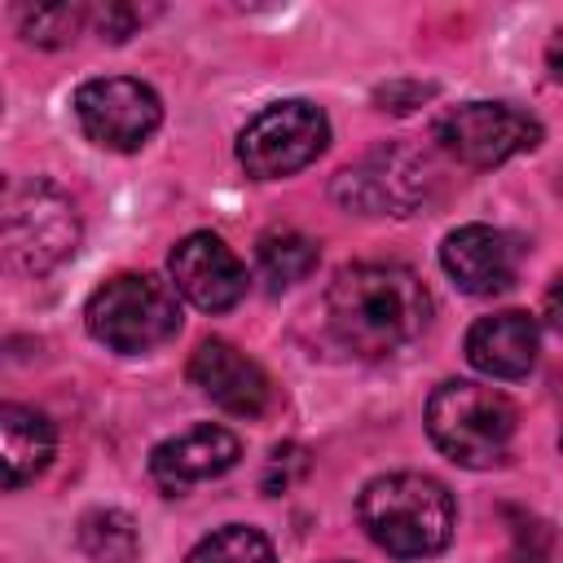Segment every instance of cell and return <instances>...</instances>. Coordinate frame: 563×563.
Listing matches in <instances>:
<instances>
[{
	"mask_svg": "<svg viewBox=\"0 0 563 563\" xmlns=\"http://www.w3.org/2000/svg\"><path fill=\"white\" fill-rule=\"evenodd\" d=\"M330 334L356 356H391L409 347L431 321V295L405 264H347L325 290Z\"/></svg>",
	"mask_w": 563,
	"mask_h": 563,
	"instance_id": "6da1fadb",
	"label": "cell"
},
{
	"mask_svg": "<svg viewBox=\"0 0 563 563\" xmlns=\"http://www.w3.org/2000/svg\"><path fill=\"white\" fill-rule=\"evenodd\" d=\"M361 528L369 541L396 559H431L453 541V497L440 479L422 471L374 475L356 497Z\"/></svg>",
	"mask_w": 563,
	"mask_h": 563,
	"instance_id": "7a4b0ae2",
	"label": "cell"
},
{
	"mask_svg": "<svg viewBox=\"0 0 563 563\" xmlns=\"http://www.w3.org/2000/svg\"><path fill=\"white\" fill-rule=\"evenodd\" d=\"M515 431H519V413L493 387L449 378L427 396V435L457 466L484 471L506 462Z\"/></svg>",
	"mask_w": 563,
	"mask_h": 563,
	"instance_id": "3957f363",
	"label": "cell"
},
{
	"mask_svg": "<svg viewBox=\"0 0 563 563\" xmlns=\"http://www.w3.org/2000/svg\"><path fill=\"white\" fill-rule=\"evenodd\" d=\"M84 325L110 352H123V356L154 352L180 330L176 286L158 282L154 273H119L88 295Z\"/></svg>",
	"mask_w": 563,
	"mask_h": 563,
	"instance_id": "277c9868",
	"label": "cell"
},
{
	"mask_svg": "<svg viewBox=\"0 0 563 563\" xmlns=\"http://www.w3.org/2000/svg\"><path fill=\"white\" fill-rule=\"evenodd\" d=\"M79 246L75 202L44 176L13 180L4 189V255L13 268L40 277L70 260Z\"/></svg>",
	"mask_w": 563,
	"mask_h": 563,
	"instance_id": "5b68a950",
	"label": "cell"
},
{
	"mask_svg": "<svg viewBox=\"0 0 563 563\" xmlns=\"http://www.w3.org/2000/svg\"><path fill=\"white\" fill-rule=\"evenodd\" d=\"M330 145V119L321 106L290 97L264 106L242 132H238V163L255 180H282L317 163Z\"/></svg>",
	"mask_w": 563,
	"mask_h": 563,
	"instance_id": "8992f818",
	"label": "cell"
},
{
	"mask_svg": "<svg viewBox=\"0 0 563 563\" xmlns=\"http://www.w3.org/2000/svg\"><path fill=\"white\" fill-rule=\"evenodd\" d=\"M330 194L352 216H409L431 194V163L400 141H383L343 167Z\"/></svg>",
	"mask_w": 563,
	"mask_h": 563,
	"instance_id": "52a82bcc",
	"label": "cell"
},
{
	"mask_svg": "<svg viewBox=\"0 0 563 563\" xmlns=\"http://www.w3.org/2000/svg\"><path fill=\"white\" fill-rule=\"evenodd\" d=\"M75 119L92 145L132 154L158 132L163 101L150 84L132 75H106V79H88L75 88Z\"/></svg>",
	"mask_w": 563,
	"mask_h": 563,
	"instance_id": "ba28073f",
	"label": "cell"
},
{
	"mask_svg": "<svg viewBox=\"0 0 563 563\" xmlns=\"http://www.w3.org/2000/svg\"><path fill=\"white\" fill-rule=\"evenodd\" d=\"M435 141L466 167H497L541 145V123L510 101H466L435 119Z\"/></svg>",
	"mask_w": 563,
	"mask_h": 563,
	"instance_id": "9c48e42d",
	"label": "cell"
},
{
	"mask_svg": "<svg viewBox=\"0 0 563 563\" xmlns=\"http://www.w3.org/2000/svg\"><path fill=\"white\" fill-rule=\"evenodd\" d=\"M172 282L176 295H185L202 312H229L246 295V264L224 246L220 233H189L172 246Z\"/></svg>",
	"mask_w": 563,
	"mask_h": 563,
	"instance_id": "30bf717a",
	"label": "cell"
},
{
	"mask_svg": "<svg viewBox=\"0 0 563 563\" xmlns=\"http://www.w3.org/2000/svg\"><path fill=\"white\" fill-rule=\"evenodd\" d=\"M189 383L211 405H220L224 413H238V418H260L273 405V378L264 374V365L255 356H246L229 339H202L194 347Z\"/></svg>",
	"mask_w": 563,
	"mask_h": 563,
	"instance_id": "8fae6325",
	"label": "cell"
},
{
	"mask_svg": "<svg viewBox=\"0 0 563 563\" xmlns=\"http://www.w3.org/2000/svg\"><path fill=\"white\" fill-rule=\"evenodd\" d=\"M242 457V440L229 431V427H216V422H202V427H189L163 444H154L150 453V475L154 484L167 493V497H180L189 484H202V479H220L224 471H233Z\"/></svg>",
	"mask_w": 563,
	"mask_h": 563,
	"instance_id": "7c38bea8",
	"label": "cell"
},
{
	"mask_svg": "<svg viewBox=\"0 0 563 563\" xmlns=\"http://www.w3.org/2000/svg\"><path fill=\"white\" fill-rule=\"evenodd\" d=\"M440 264L457 290L488 299V295L510 290V282L519 273V246L493 224H462L444 238Z\"/></svg>",
	"mask_w": 563,
	"mask_h": 563,
	"instance_id": "4fadbf2b",
	"label": "cell"
},
{
	"mask_svg": "<svg viewBox=\"0 0 563 563\" xmlns=\"http://www.w3.org/2000/svg\"><path fill=\"white\" fill-rule=\"evenodd\" d=\"M537 352H541V330L519 308L479 317L466 330V361L488 378H523L537 365Z\"/></svg>",
	"mask_w": 563,
	"mask_h": 563,
	"instance_id": "5bb4252c",
	"label": "cell"
},
{
	"mask_svg": "<svg viewBox=\"0 0 563 563\" xmlns=\"http://www.w3.org/2000/svg\"><path fill=\"white\" fill-rule=\"evenodd\" d=\"M57 449V431L53 422L31 409V405H0V466H4V488H22L31 484Z\"/></svg>",
	"mask_w": 563,
	"mask_h": 563,
	"instance_id": "9a60e30c",
	"label": "cell"
},
{
	"mask_svg": "<svg viewBox=\"0 0 563 563\" xmlns=\"http://www.w3.org/2000/svg\"><path fill=\"white\" fill-rule=\"evenodd\" d=\"M75 541L92 563H136V554H141L136 519L128 510H114V506L88 510L75 528Z\"/></svg>",
	"mask_w": 563,
	"mask_h": 563,
	"instance_id": "2e32d148",
	"label": "cell"
},
{
	"mask_svg": "<svg viewBox=\"0 0 563 563\" xmlns=\"http://www.w3.org/2000/svg\"><path fill=\"white\" fill-rule=\"evenodd\" d=\"M321 251L308 233L299 229H268L260 238V251H255V264H260V277L273 286V290H286L303 277H312Z\"/></svg>",
	"mask_w": 563,
	"mask_h": 563,
	"instance_id": "e0dca14e",
	"label": "cell"
},
{
	"mask_svg": "<svg viewBox=\"0 0 563 563\" xmlns=\"http://www.w3.org/2000/svg\"><path fill=\"white\" fill-rule=\"evenodd\" d=\"M185 563H277L273 545L260 528L251 523H224L211 537H202Z\"/></svg>",
	"mask_w": 563,
	"mask_h": 563,
	"instance_id": "ac0fdd59",
	"label": "cell"
},
{
	"mask_svg": "<svg viewBox=\"0 0 563 563\" xmlns=\"http://www.w3.org/2000/svg\"><path fill=\"white\" fill-rule=\"evenodd\" d=\"M88 18H92L88 4H26V9H18V31L26 44L62 48L79 35V26Z\"/></svg>",
	"mask_w": 563,
	"mask_h": 563,
	"instance_id": "d6986e66",
	"label": "cell"
},
{
	"mask_svg": "<svg viewBox=\"0 0 563 563\" xmlns=\"http://www.w3.org/2000/svg\"><path fill=\"white\" fill-rule=\"evenodd\" d=\"M145 22V13L136 9V4H106L101 13H97V26H101V40H128L136 26Z\"/></svg>",
	"mask_w": 563,
	"mask_h": 563,
	"instance_id": "ffe728a7",
	"label": "cell"
},
{
	"mask_svg": "<svg viewBox=\"0 0 563 563\" xmlns=\"http://www.w3.org/2000/svg\"><path fill=\"white\" fill-rule=\"evenodd\" d=\"M435 88L431 84H387V88H378V110H391V114H405V110H413V106H422L427 97H431Z\"/></svg>",
	"mask_w": 563,
	"mask_h": 563,
	"instance_id": "44dd1931",
	"label": "cell"
},
{
	"mask_svg": "<svg viewBox=\"0 0 563 563\" xmlns=\"http://www.w3.org/2000/svg\"><path fill=\"white\" fill-rule=\"evenodd\" d=\"M545 321L563 334V273H559V277H554V286L545 290Z\"/></svg>",
	"mask_w": 563,
	"mask_h": 563,
	"instance_id": "7402d4cb",
	"label": "cell"
},
{
	"mask_svg": "<svg viewBox=\"0 0 563 563\" xmlns=\"http://www.w3.org/2000/svg\"><path fill=\"white\" fill-rule=\"evenodd\" d=\"M510 563H545L541 541H519V545H515V554H510Z\"/></svg>",
	"mask_w": 563,
	"mask_h": 563,
	"instance_id": "603a6c76",
	"label": "cell"
},
{
	"mask_svg": "<svg viewBox=\"0 0 563 563\" xmlns=\"http://www.w3.org/2000/svg\"><path fill=\"white\" fill-rule=\"evenodd\" d=\"M545 66H550V75L563 84V35L550 40V48H545Z\"/></svg>",
	"mask_w": 563,
	"mask_h": 563,
	"instance_id": "cb8c5ba5",
	"label": "cell"
},
{
	"mask_svg": "<svg viewBox=\"0 0 563 563\" xmlns=\"http://www.w3.org/2000/svg\"><path fill=\"white\" fill-rule=\"evenodd\" d=\"M330 563H343V559H330Z\"/></svg>",
	"mask_w": 563,
	"mask_h": 563,
	"instance_id": "d4e9b609",
	"label": "cell"
},
{
	"mask_svg": "<svg viewBox=\"0 0 563 563\" xmlns=\"http://www.w3.org/2000/svg\"><path fill=\"white\" fill-rule=\"evenodd\" d=\"M559 444H563V435H559Z\"/></svg>",
	"mask_w": 563,
	"mask_h": 563,
	"instance_id": "484cf974",
	"label": "cell"
}]
</instances>
